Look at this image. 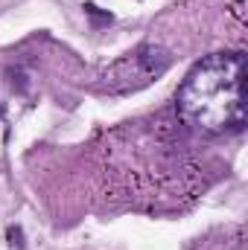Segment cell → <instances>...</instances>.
<instances>
[{"instance_id": "obj_7", "label": "cell", "mask_w": 248, "mask_h": 250, "mask_svg": "<svg viewBox=\"0 0 248 250\" xmlns=\"http://www.w3.org/2000/svg\"><path fill=\"white\" fill-rule=\"evenodd\" d=\"M231 12H234V18H237V21L243 23V21H246V0H234Z\"/></svg>"}, {"instance_id": "obj_1", "label": "cell", "mask_w": 248, "mask_h": 250, "mask_svg": "<svg viewBox=\"0 0 248 250\" xmlns=\"http://www.w3.org/2000/svg\"><path fill=\"white\" fill-rule=\"evenodd\" d=\"M175 125L170 117H152L125 123L108 137V172L123 181L128 195L161 201L193 189L196 163Z\"/></svg>"}, {"instance_id": "obj_4", "label": "cell", "mask_w": 248, "mask_h": 250, "mask_svg": "<svg viewBox=\"0 0 248 250\" xmlns=\"http://www.w3.org/2000/svg\"><path fill=\"white\" fill-rule=\"evenodd\" d=\"M82 9H85V15H91V18H97V21H105V23H111V21H114V15H111V12H102L97 3H85Z\"/></svg>"}, {"instance_id": "obj_6", "label": "cell", "mask_w": 248, "mask_h": 250, "mask_svg": "<svg viewBox=\"0 0 248 250\" xmlns=\"http://www.w3.org/2000/svg\"><path fill=\"white\" fill-rule=\"evenodd\" d=\"M6 239H9L12 248H24V230L21 227H9L6 230Z\"/></svg>"}, {"instance_id": "obj_2", "label": "cell", "mask_w": 248, "mask_h": 250, "mask_svg": "<svg viewBox=\"0 0 248 250\" xmlns=\"http://www.w3.org/2000/svg\"><path fill=\"white\" fill-rule=\"evenodd\" d=\"M246 53H213L184 76L175 108L181 125L219 137L243 131L248 120L246 102Z\"/></svg>"}, {"instance_id": "obj_3", "label": "cell", "mask_w": 248, "mask_h": 250, "mask_svg": "<svg viewBox=\"0 0 248 250\" xmlns=\"http://www.w3.org/2000/svg\"><path fill=\"white\" fill-rule=\"evenodd\" d=\"M173 64V56L158 47V44H140L131 53L120 56L99 73V87L105 93L123 96V93H137L149 87L155 79H161Z\"/></svg>"}, {"instance_id": "obj_5", "label": "cell", "mask_w": 248, "mask_h": 250, "mask_svg": "<svg viewBox=\"0 0 248 250\" xmlns=\"http://www.w3.org/2000/svg\"><path fill=\"white\" fill-rule=\"evenodd\" d=\"M12 87H15L18 93H26V87H29V79H26V73L15 70V73H12Z\"/></svg>"}]
</instances>
